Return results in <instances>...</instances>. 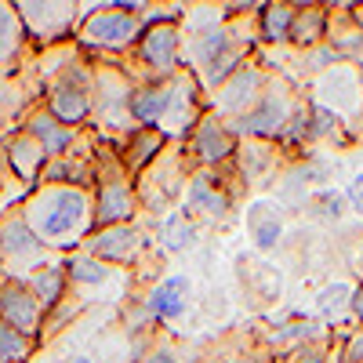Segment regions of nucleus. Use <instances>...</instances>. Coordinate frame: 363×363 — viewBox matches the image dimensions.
<instances>
[{"label":"nucleus","mask_w":363,"mask_h":363,"mask_svg":"<svg viewBox=\"0 0 363 363\" xmlns=\"http://www.w3.org/2000/svg\"><path fill=\"white\" fill-rule=\"evenodd\" d=\"M26 225L51 255H73L87 244L95 233V193L84 186H58V182H40L29 189L18 203Z\"/></svg>","instance_id":"1"},{"label":"nucleus","mask_w":363,"mask_h":363,"mask_svg":"<svg viewBox=\"0 0 363 363\" xmlns=\"http://www.w3.org/2000/svg\"><path fill=\"white\" fill-rule=\"evenodd\" d=\"M203 113H207V95L189 69L174 73L171 80H135L131 87L135 128H157L171 142L186 138Z\"/></svg>","instance_id":"2"},{"label":"nucleus","mask_w":363,"mask_h":363,"mask_svg":"<svg viewBox=\"0 0 363 363\" xmlns=\"http://www.w3.org/2000/svg\"><path fill=\"white\" fill-rule=\"evenodd\" d=\"M142 11L138 0H116V4H95L77 29V48L91 62H128V55L142 40Z\"/></svg>","instance_id":"3"},{"label":"nucleus","mask_w":363,"mask_h":363,"mask_svg":"<svg viewBox=\"0 0 363 363\" xmlns=\"http://www.w3.org/2000/svg\"><path fill=\"white\" fill-rule=\"evenodd\" d=\"M40 106L73 131L91 128V113H95V62L80 51L40 87Z\"/></svg>","instance_id":"4"},{"label":"nucleus","mask_w":363,"mask_h":363,"mask_svg":"<svg viewBox=\"0 0 363 363\" xmlns=\"http://www.w3.org/2000/svg\"><path fill=\"white\" fill-rule=\"evenodd\" d=\"M95 229L128 225L142 218V203L135 193V178L124 171L116 149L99 138V171H95Z\"/></svg>","instance_id":"5"},{"label":"nucleus","mask_w":363,"mask_h":363,"mask_svg":"<svg viewBox=\"0 0 363 363\" xmlns=\"http://www.w3.org/2000/svg\"><path fill=\"white\" fill-rule=\"evenodd\" d=\"M131 87H135V80L120 62H95V113H91V131L109 145L124 142L135 131Z\"/></svg>","instance_id":"6"},{"label":"nucleus","mask_w":363,"mask_h":363,"mask_svg":"<svg viewBox=\"0 0 363 363\" xmlns=\"http://www.w3.org/2000/svg\"><path fill=\"white\" fill-rule=\"evenodd\" d=\"M189 174H193V164L186 157V149H182V142H171L164 153L135 178V193H138V203H142V215H149L157 222L160 215L182 207Z\"/></svg>","instance_id":"7"},{"label":"nucleus","mask_w":363,"mask_h":363,"mask_svg":"<svg viewBox=\"0 0 363 363\" xmlns=\"http://www.w3.org/2000/svg\"><path fill=\"white\" fill-rule=\"evenodd\" d=\"M240 193H244V186H240V178L229 167L193 171L186 196H182V211H186L200 229H215V225L233 222L236 207H240Z\"/></svg>","instance_id":"8"},{"label":"nucleus","mask_w":363,"mask_h":363,"mask_svg":"<svg viewBox=\"0 0 363 363\" xmlns=\"http://www.w3.org/2000/svg\"><path fill=\"white\" fill-rule=\"evenodd\" d=\"M298 102H301L298 84H294L287 73H277V69H272V80L265 84L262 99H258L244 116H240L236 124H229V128H233L236 138L277 142V138L287 131V124H291V116H294Z\"/></svg>","instance_id":"9"},{"label":"nucleus","mask_w":363,"mask_h":363,"mask_svg":"<svg viewBox=\"0 0 363 363\" xmlns=\"http://www.w3.org/2000/svg\"><path fill=\"white\" fill-rule=\"evenodd\" d=\"M15 11L22 18L29 48L48 51L77 40V29L91 8L77 0H15Z\"/></svg>","instance_id":"10"},{"label":"nucleus","mask_w":363,"mask_h":363,"mask_svg":"<svg viewBox=\"0 0 363 363\" xmlns=\"http://www.w3.org/2000/svg\"><path fill=\"white\" fill-rule=\"evenodd\" d=\"M124 69L131 80H171L186 69V40H182V22H157L142 29V40L128 55Z\"/></svg>","instance_id":"11"},{"label":"nucleus","mask_w":363,"mask_h":363,"mask_svg":"<svg viewBox=\"0 0 363 363\" xmlns=\"http://www.w3.org/2000/svg\"><path fill=\"white\" fill-rule=\"evenodd\" d=\"M193 294H196V280L189 277V272H164L160 280H153L145 287L138 309L124 313L128 335H135V330H142V327H160V323L182 320L193 306Z\"/></svg>","instance_id":"12"},{"label":"nucleus","mask_w":363,"mask_h":363,"mask_svg":"<svg viewBox=\"0 0 363 363\" xmlns=\"http://www.w3.org/2000/svg\"><path fill=\"white\" fill-rule=\"evenodd\" d=\"M153 229H145L142 222H128V225H109V229H95L87 236V244L80 251H87L91 258H99L120 272H131V280H145V258L153 251Z\"/></svg>","instance_id":"13"},{"label":"nucleus","mask_w":363,"mask_h":363,"mask_svg":"<svg viewBox=\"0 0 363 363\" xmlns=\"http://www.w3.org/2000/svg\"><path fill=\"white\" fill-rule=\"evenodd\" d=\"M58 258L62 255H51L33 236V229L26 225L18 203L0 215V272H4V277L26 280L29 272H37V269H44V265H51Z\"/></svg>","instance_id":"14"},{"label":"nucleus","mask_w":363,"mask_h":363,"mask_svg":"<svg viewBox=\"0 0 363 363\" xmlns=\"http://www.w3.org/2000/svg\"><path fill=\"white\" fill-rule=\"evenodd\" d=\"M306 99L327 113H335L342 124L352 128V120L363 116V69L352 62H335V66L320 69L309 80Z\"/></svg>","instance_id":"15"},{"label":"nucleus","mask_w":363,"mask_h":363,"mask_svg":"<svg viewBox=\"0 0 363 363\" xmlns=\"http://www.w3.org/2000/svg\"><path fill=\"white\" fill-rule=\"evenodd\" d=\"M269 80H272V66L255 51L247 62L240 66V69H236V73L215 91V95L207 99V109H211V113H218L225 124H236V120L262 99V91H265Z\"/></svg>","instance_id":"16"},{"label":"nucleus","mask_w":363,"mask_h":363,"mask_svg":"<svg viewBox=\"0 0 363 363\" xmlns=\"http://www.w3.org/2000/svg\"><path fill=\"white\" fill-rule=\"evenodd\" d=\"M236 145L240 138L233 135V128L218 113H203L196 120V128L182 138V149L193 164V171H218V167H229L233 157H236Z\"/></svg>","instance_id":"17"},{"label":"nucleus","mask_w":363,"mask_h":363,"mask_svg":"<svg viewBox=\"0 0 363 363\" xmlns=\"http://www.w3.org/2000/svg\"><path fill=\"white\" fill-rule=\"evenodd\" d=\"M18 128L26 131V135H33L40 145H44V153L51 157V160H58V157H69V153H77L80 145H87L91 138H95V131H73V128H66V124H58V120L40 106V102H33L26 113H22V120H18Z\"/></svg>","instance_id":"18"},{"label":"nucleus","mask_w":363,"mask_h":363,"mask_svg":"<svg viewBox=\"0 0 363 363\" xmlns=\"http://www.w3.org/2000/svg\"><path fill=\"white\" fill-rule=\"evenodd\" d=\"M244 233L258 255H272L284 247L287 236V211L272 196H255L244 203Z\"/></svg>","instance_id":"19"},{"label":"nucleus","mask_w":363,"mask_h":363,"mask_svg":"<svg viewBox=\"0 0 363 363\" xmlns=\"http://www.w3.org/2000/svg\"><path fill=\"white\" fill-rule=\"evenodd\" d=\"M66 265V277H69V291L84 301V306H91V301H99V291L106 284H120V287H131L135 280H128V272H120L99 258H91L87 251H73L62 258Z\"/></svg>","instance_id":"20"},{"label":"nucleus","mask_w":363,"mask_h":363,"mask_svg":"<svg viewBox=\"0 0 363 363\" xmlns=\"http://www.w3.org/2000/svg\"><path fill=\"white\" fill-rule=\"evenodd\" d=\"M0 323H8V327L22 330V335L37 338V342H40V330H44V309L33 298V291L15 277H4V272H0Z\"/></svg>","instance_id":"21"},{"label":"nucleus","mask_w":363,"mask_h":363,"mask_svg":"<svg viewBox=\"0 0 363 363\" xmlns=\"http://www.w3.org/2000/svg\"><path fill=\"white\" fill-rule=\"evenodd\" d=\"M0 153H4V164H8L11 178L18 182L22 189H37L40 186L44 167H48L51 157L44 153V145L33 135H26L22 128H15L11 135L0 138Z\"/></svg>","instance_id":"22"},{"label":"nucleus","mask_w":363,"mask_h":363,"mask_svg":"<svg viewBox=\"0 0 363 363\" xmlns=\"http://www.w3.org/2000/svg\"><path fill=\"white\" fill-rule=\"evenodd\" d=\"M284 164V153L277 149V142H258V138H240L236 145V157H233V174L240 178L244 189H258L265 182L277 178Z\"/></svg>","instance_id":"23"},{"label":"nucleus","mask_w":363,"mask_h":363,"mask_svg":"<svg viewBox=\"0 0 363 363\" xmlns=\"http://www.w3.org/2000/svg\"><path fill=\"white\" fill-rule=\"evenodd\" d=\"M200 240H203V229L186 215L182 207L167 211V215H160L153 222V244L164 258H178V255H189L200 247Z\"/></svg>","instance_id":"24"},{"label":"nucleus","mask_w":363,"mask_h":363,"mask_svg":"<svg viewBox=\"0 0 363 363\" xmlns=\"http://www.w3.org/2000/svg\"><path fill=\"white\" fill-rule=\"evenodd\" d=\"M167 145H171V138H167L164 131H157V128H135L124 142H116L113 149H116L120 164H124V171H128L131 178H138L149 164L164 153Z\"/></svg>","instance_id":"25"},{"label":"nucleus","mask_w":363,"mask_h":363,"mask_svg":"<svg viewBox=\"0 0 363 363\" xmlns=\"http://www.w3.org/2000/svg\"><path fill=\"white\" fill-rule=\"evenodd\" d=\"M352 298H356V280H349V277L327 280V284L313 294V309H316L320 323H327L330 330H335V327H342L345 320H352Z\"/></svg>","instance_id":"26"},{"label":"nucleus","mask_w":363,"mask_h":363,"mask_svg":"<svg viewBox=\"0 0 363 363\" xmlns=\"http://www.w3.org/2000/svg\"><path fill=\"white\" fill-rule=\"evenodd\" d=\"M26 55H29V40H26L22 18H18L15 4L0 0V77L18 73V66L26 62Z\"/></svg>","instance_id":"27"},{"label":"nucleus","mask_w":363,"mask_h":363,"mask_svg":"<svg viewBox=\"0 0 363 363\" xmlns=\"http://www.w3.org/2000/svg\"><path fill=\"white\" fill-rule=\"evenodd\" d=\"M22 284H26L29 291H33V298L40 301L44 316H48V313H55V309L69 298V277H66L62 258L51 262V265H44V269H37V272H29V277H26Z\"/></svg>","instance_id":"28"},{"label":"nucleus","mask_w":363,"mask_h":363,"mask_svg":"<svg viewBox=\"0 0 363 363\" xmlns=\"http://www.w3.org/2000/svg\"><path fill=\"white\" fill-rule=\"evenodd\" d=\"M327 29H330V8L323 4H298L294 29H291V48L298 51H313L327 44Z\"/></svg>","instance_id":"29"},{"label":"nucleus","mask_w":363,"mask_h":363,"mask_svg":"<svg viewBox=\"0 0 363 363\" xmlns=\"http://www.w3.org/2000/svg\"><path fill=\"white\" fill-rule=\"evenodd\" d=\"M298 4H258V40L269 48H291V29H294Z\"/></svg>","instance_id":"30"},{"label":"nucleus","mask_w":363,"mask_h":363,"mask_svg":"<svg viewBox=\"0 0 363 363\" xmlns=\"http://www.w3.org/2000/svg\"><path fill=\"white\" fill-rule=\"evenodd\" d=\"M301 211H306L309 218H316V222L335 225V222H342V218L349 215V203H345V193H342V189L323 186V189H316L306 203H301Z\"/></svg>","instance_id":"31"},{"label":"nucleus","mask_w":363,"mask_h":363,"mask_svg":"<svg viewBox=\"0 0 363 363\" xmlns=\"http://www.w3.org/2000/svg\"><path fill=\"white\" fill-rule=\"evenodd\" d=\"M40 352V342L22 335V330L0 323V363H33Z\"/></svg>","instance_id":"32"},{"label":"nucleus","mask_w":363,"mask_h":363,"mask_svg":"<svg viewBox=\"0 0 363 363\" xmlns=\"http://www.w3.org/2000/svg\"><path fill=\"white\" fill-rule=\"evenodd\" d=\"M135 363H186V356H182V349H178L171 338L153 335V338H149V345L142 349V356H138Z\"/></svg>","instance_id":"33"},{"label":"nucleus","mask_w":363,"mask_h":363,"mask_svg":"<svg viewBox=\"0 0 363 363\" xmlns=\"http://www.w3.org/2000/svg\"><path fill=\"white\" fill-rule=\"evenodd\" d=\"M335 352H338V345L330 349V342H313V345L294 349L291 356H280V359L284 363H335Z\"/></svg>","instance_id":"34"},{"label":"nucleus","mask_w":363,"mask_h":363,"mask_svg":"<svg viewBox=\"0 0 363 363\" xmlns=\"http://www.w3.org/2000/svg\"><path fill=\"white\" fill-rule=\"evenodd\" d=\"M335 363H363V327H352V335L338 342Z\"/></svg>","instance_id":"35"},{"label":"nucleus","mask_w":363,"mask_h":363,"mask_svg":"<svg viewBox=\"0 0 363 363\" xmlns=\"http://www.w3.org/2000/svg\"><path fill=\"white\" fill-rule=\"evenodd\" d=\"M345 203H349V215L363 218V171H352V178L345 182Z\"/></svg>","instance_id":"36"},{"label":"nucleus","mask_w":363,"mask_h":363,"mask_svg":"<svg viewBox=\"0 0 363 363\" xmlns=\"http://www.w3.org/2000/svg\"><path fill=\"white\" fill-rule=\"evenodd\" d=\"M352 323L363 327V280H356V298H352Z\"/></svg>","instance_id":"37"},{"label":"nucleus","mask_w":363,"mask_h":363,"mask_svg":"<svg viewBox=\"0 0 363 363\" xmlns=\"http://www.w3.org/2000/svg\"><path fill=\"white\" fill-rule=\"evenodd\" d=\"M44 363H99L91 352H84V349H77V352H69V356H62V359H44Z\"/></svg>","instance_id":"38"},{"label":"nucleus","mask_w":363,"mask_h":363,"mask_svg":"<svg viewBox=\"0 0 363 363\" xmlns=\"http://www.w3.org/2000/svg\"><path fill=\"white\" fill-rule=\"evenodd\" d=\"M200 363H236V359H233V356H229L225 349H218V345H215V349H211V352H207V356H203Z\"/></svg>","instance_id":"39"},{"label":"nucleus","mask_w":363,"mask_h":363,"mask_svg":"<svg viewBox=\"0 0 363 363\" xmlns=\"http://www.w3.org/2000/svg\"><path fill=\"white\" fill-rule=\"evenodd\" d=\"M352 15H356V22L363 26V4H352Z\"/></svg>","instance_id":"40"},{"label":"nucleus","mask_w":363,"mask_h":363,"mask_svg":"<svg viewBox=\"0 0 363 363\" xmlns=\"http://www.w3.org/2000/svg\"><path fill=\"white\" fill-rule=\"evenodd\" d=\"M272 363H284V359H280V356H277V359H272Z\"/></svg>","instance_id":"41"}]
</instances>
